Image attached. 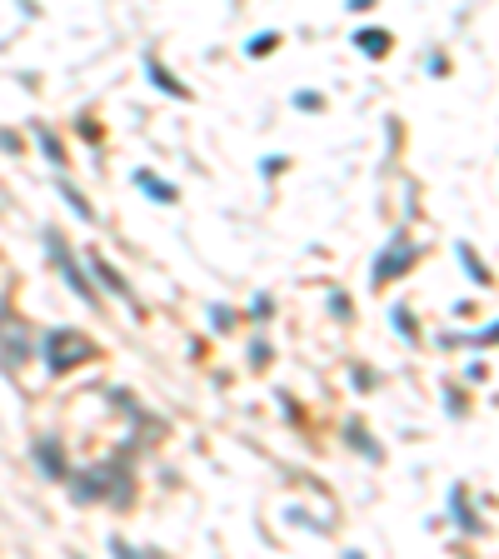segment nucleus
Listing matches in <instances>:
<instances>
[{
	"label": "nucleus",
	"mask_w": 499,
	"mask_h": 559,
	"mask_svg": "<svg viewBox=\"0 0 499 559\" xmlns=\"http://www.w3.org/2000/svg\"><path fill=\"white\" fill-rule=\"evenodd\" d=\"M50 250H55V260H61V275L70 280V290H75L80 300H95V290L85 285V275H75V265H70V255H65V245H55V240H50Z\"/></svg>",
	"instance_id": "3"
},
{
	"label": "nucleus",
	"mask_w": 499,
	"mask_h": 559,
	"mask_svg": "<svg viewBox=\"0 0 499 559\" xmlns=\"http://www.w3.org/2000/svg\"><path fill=\"white\" fill-rule=\"evenodd\" d=\"M40 460H45V470H50V479H65V460L55 455V444H40Z\"/></svg>",
	"instance_id": "9"
},
{
	"label": "nucleus",
	"mask_w": 499,
	"mask_h": 559,
	"mask_svg": "<svg viewBox=\"0 0 499 559\" xmlns=\"http://www.w3.org/2000/svg\"><path fill=\"white\" fill-rule=\"evenodd\" d=\"M45 350H50V365H55V370H70V365H80V360L95 355L90 340H85V334H75V329H55L50 340H45Z\"/></svg>",
	"instance_id": "1"
},
{
	"label": "nucleus",
	"mask_w": 499,
	"mask_h": 559,
	"mask_svg": "<svg viewBox=\"0 0 499 559\" xmlns=\"http://www.w3.org/2000/svg\"><path fill=\"white\" fill-rule=\"evenodd\" d=\"M410 265H415V245H410V240H395L390 250L374 260V285H384V280H400Z\"/></svg>",
	"instance_id": "2"
},
{
	"label": "nucleus",
	"mask_w": 499,
	"mask_h": 559,
	"mask_svg": "<svg viewBox=\"0 0 499 559\" xmlns=\"http://www.w3.org/2000/svg\"><path fill=\"white\" fill-rule=\"evenodd\" d=\"M295 105H305V110H320V105H324V100H320V95H315V90H305V95H295Z\"/></svg>",
	"instance_id": "12"
},
{
	"label": "nucleus",
	"mask_w": 499,
	"mask_h": 559,
	"mask_svg": "<svg viewBox=\"0 0 499 559\" xmlns=\"http://www.w3.org/2000/svg\"><path fill=\"white\" fill-rule=\"evenodd\" d=\"M270 50H274V35H260V40L245 45V55H270Z\"/></svg>",
	"instance_id": "10"
},
{
	"label": "nucleus",
	"mask_w": 499,
	"mask_h": 559,
	"mask_svg": "<svg viewBox=\"0 0 499 559\" xmlns=\"http://www.w3.org/2000/svg\"><path fill=\"white\" fill-rule=\"evenodd\" d=\"M460 260H465V270H469L474 285H494V275H489V265L474 255V245H460Z\"/></svg>",
	"instance_id": "7"
},
{
	"label": "nucleus",
	"mask_w": 499,
	"mask_h": 559,
	"mask_svg": "<svg viewBox=\"0 0 499 559\" xmlns=\"http://www.w3.org/2000/svg\"><path fill=\"white\" fill-rule=\"evenodd\" d=\"M135 185H145V190H150V200H160V205H170V200H175V190L165 185L155 170H135Z\"/></svg>",
	"instance_id": "6"
},
{
	"label": "nucleus",
	"mask_w": 499,
	"mask_h": 559,
	"mask_svg": "<svg viewBox=\"0 0 499 559\" xmlns=\"http://www.w3.org/2000/svg\"><path fill=\"white\" fill-rule=\"evenodd\" d=\"M90 265H95V275H100V280H105V285H110V290H115V295H125V300H130V285H125V280H120V275H115V270H110V265H105V260H100V255H95V260H90Z\"/></svg>",
	"instance_id": "8"
},
{
	"label": "nucleus",
	"mask_w": 499,
	"mask_h": 559,
	"mask_svg": "<svg viewBox=\"0 0 499 559\" xmlns=\"http://www.w3.org/2000/svg\"><path fill=\"white\" fill-rule=\"evenodd\" d=\"M355 45H360L365 55H384V50H390V30H379V25H365V30H355Z\"/></svg>",
	"instance_id": "5"
},
{
	"label": "nucleus",
	"mask_w": 499,
	"mask_h": 559,
	"mask_svg": "<svg viewBox=\"0 0 499 559\" xmlns=\"http://www.w3.org/2000/svg\"><path fill=\"white\" fill-rule=\"evenodd\" d=\"M395 329H400V334H415V325H410V310H405V305L395 310Z\"/></svg>",
	"instance_id": "11"
},
{
	"label": "nucleus",
	"mask_w": 499,
	"mask_h": 559,
	"mask_svg": "<svg viewBox=\"0 0 499 559\" xmlns=\"http://www.w3.org/2000/svg\"><path fill=\"white\" fill-rule=\"evenodd\" d=\"M145 70H150V80H155V85H160L165 95H180V100H190V90H185V85H180V80H175L170 70H165V65L155 61V55H150V61H145Z\"/></svg>",
	"instance_id": "4"
},
{
	"label": "nucleus",
	"mask_w": 499,
	"mask_h": 559,
	"mask_svg": "<svg viewBox=\"0 0 499 559\" xmlns=\"http://www.w3.org/2000/svg\"><path fill=\"white\" fill-rule=\"evenodd\" d=\"M374 6V0H350V11H369Z\"/></svg>",
	"instance_id": "14"
},
{
	"label": "nucleus",
	"mask_w": 499,
	"mask_h": 559,
	"mask_svg": "<svg viewBox=\"0 0 499 559\" xmlns=\"http://www.w3.org/2000/svg\"><path fill=\"white\" fill-rule=\"evenodd\" d=\"M40 145H45V155H50V160H65V155H61V145H55V135H40Z\"/></svg>",
	"instance_id": "13"
}]
</instances>
